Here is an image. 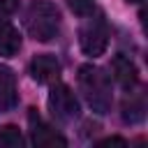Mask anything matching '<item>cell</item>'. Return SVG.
Here are the masks:
<instances>
[{"label":"cell","instance_id":"obj_1","mask_svg":"<svg viewBox=\"0 0 148 148\" xmlns=\"http://www.w3.org/2000/svg\"><path fill=\"white\" fill-rule=\"evenodd\" d=\"M60 9L49 0H30L23 12V25L35 42H51L60 32Z\"/></svg>","mask_w":148,"mask_h":148},{"label":"cell","instance_id":"obj_2","mask_svg":"<svg viewBox=\"0 0 148 148\" xmlns=\"http://www.w3.org/2000/svg\"><path fill=\"white\" fill-rule=\"evenodd\" d=\"M79 88L95 113H109L113 104L111 79L97 65H81L79 67Z\"/></svg>","mask_w":148,"mask_h":148},{"label":"cell","instance_id":"obj_3","mask_svg":"<svg viewBox=\"0 0 148 148\" xmlns=\"http://www.w3.org/2000/svg\"><path fill=\"white\" fill-rule=\"evenodd\" d=\"M83 18H86V21H83L81 28H79V46H81V51H83L86 56L97 58V56H102V53L106 51V46H109V37H111L109 25H106V21H104L102 14H95V16H92V12H90V14L83 16Z\"/></svg>","mask_w":148,"mask_h":148},{"label":"cell","instance_id":"obj_4","mask_svg":"<svg viewBox=\"0 0 148 148\" xmlns=\"http://www.w3.org/2000/svg\"><path fill=\"white\" fill-rule=\"evenodd\" d=\"M49 111L60 123H72L74 118H79L81 106H79V99H76V95L72 92L69 86L56 83L51 88V92H49Z\"/></svg>","mask_w":148,"mask_h":148},{"label":"cell","instance_id":"obj_5","mask_svg":"<svg viewBox=\"0 0 148 148\" xmlns=\"http://www.w3.org/2000/svg\"><path fill=\"white\" fill-rule=\"evenodd\" d=\"M28 125H30V139L35 146H42V148H65L67 146V139L62 134H58L51 125L44 123V118L37 113V109H30L28 111Z\"/></svg>","mask_w":148,"mask_h":148},{"label":"cell","instance_id":"obj_6","mask_svg":"<svg viewBox=\"0 0 148 148\" xmlns=\"http://www.w3.org/2000/svg\"><path fill=\"white\" fill-rule=\"evenodd\" d=\"M30 76L37 83H56L60 79V62L51 53H39L30 60Z\"/></svg>","mask_w":148,"mask_h":148},{"label":"cell","instance_id":"obj_7","mask_svg":"<svg viewBox=\"0 0 148 148\" xmlns=\"http://www.w3.org/2000/svg\"><path fill=\"white\" fill-rule=\"evenodd\" d=\"M111 72H113L116 83H118L123 90L130 92V90H134V88L139 86V69H136V65H134L127 56L116 53L113 60H111Z\"/></svg>","mask_w":148,"mask_h":148},{"label":"cell","instance_id":"obj_8","mask_svg":"<svg viewBox=\"0 0 148 148\" xmlns=\"http://www.w3.org/2000/svg\"><path fill=\"white\" fill-rule=\"evenodd\" d=\"M18 102V90H16V76L7 65H0V113L12 111Z\"/></svg>","mask_w":148,"mask_h":148},{"label":"cell","instance_id":"obj_9","mask_svg":"<svg viewBox=\"0 0 148 148\" xmlns=\"http://www.w3.org/2000/svg\"><path fill=\"white\" fill-rule=\"evenodd\" d=\"M21 32L14 23H9L7 18H0V56L12 58L21 51Z\"/></svg>","mask_w":148,"mask_h":148},{"label":"cell","instance_id":"obj_10","mask_svg":"<svg viewBox=\"0 0 148 148\" xmlns=\"http://www.w3.org/2000/svg\"><path fill=\"white\" fill-rule=\"evenodd\" d=\"M143 116H146V99H143V95H136V92L130 90V95L123 102V120L134 125V123H141Z\"/></svg>","mask_w":148,"mask_h":148},{"label":"cell","instance_id":"obj_11","mask_svg":"<svg viewBox=\"0 0 148 148\" xmlns=\"http://www.w3.org/2000/svg\"><path fill=\"white\" fill-rule=\"evenodd\" d=\"M21 146H25V139L16 125L0 127V148H21Z\"/></svg>","mask_w":148,"mask_h":148},{"label":"cell","instance_id":"obj_12","mask_svg":"<svg viewBox=\"0 0 148 148\" xmlns=\"http://www.w3.org/2000/svg\"><path fill=\"white\" fill-rule=\"evenodd\" d=\"M69 9L79 16H88L92 9H95V0H67Z\"/></svg>","mask_w":148,"mask_h":148},{"label":"cell","instance_id":"obj_13","mask_svg":"<svg viewBox=\"0 0 148 148\" xmlns=\"http://www.w3.org/2000/svg\"><path fill=\"white\" fill-rule=\"evenodd\" d=\"M18 9V0H0V14H14Z\"/></svg>","mask_w":148,"mask_h":148},{"label":"cell","instance_id":"obj_14","mask_svg":"<svg viewBox=\"0 0 148 148\" xmlns=\"http://www.w3.org/2000/svg\"><path fill=\"white\" fill-rule=\"evenodd\" d=\"M97 146H99V148H106V146H127V141H125V139H120V136H109V139L99 141Z\"/></svg>","mask_w":148,"mask_h":148},{"label":"cell","instance_id":"obj_15","mask_svg":"<svg viewBox=\"0 0 148 148\" xmlns=\"http://www.w3.org/2000/svg\"><path fill=\"white\" fill-rule=\"evenodd\" d=\"M127 2H143V0H127Z\"/></svg>","mask_w":148,"mask_h":148}]
</instances>
